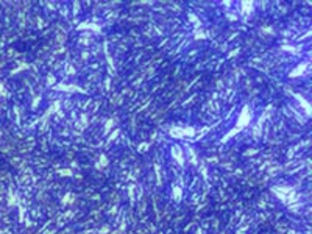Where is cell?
I'll list each match as a JSON object with an SVG mask.
<instances>
[{"label": "cell", "instance_id": "obj_1", "mask_svg": "<svg viewBox=\"0 0 312 234\" xmlns=\"http://www.w3.org/2000/svg\"><path fill=\"white\" fill-rule=\"evenodd\" d=\"M275 193L278 195V198H281L286 205H290L292 201H295V190L293 187H273Z\"/></svg>", "mask_w": 312, "mask_h": 234}, {"label": "cell", "instance_id": "obj_2", "mask_svg": "<svg viewBox=\"0 0 312 234\" xmlns=\"http://www.w3.org/2000/svg\"><path fill=\"white\" fill-rule=\"evenodd\" d=\"M251 120V111H250V106L245 105L244 108H242L240 114H239V119H237V123H236V130L237 131H240L242 128H245V126L250 123Z\"/></svg>", "mask_w": 312, "mask_h": 234}, {"label": "cell", "instance_id": "obj_3", "mask_svg": "<svg viewBox=\"0 0 312 234\" xmlns=\"http://www.w3.org/2000/svg\"><path fill=\"white\" fill-rule=\"evenodd\" d=\"M55 89H56V91H64V92H81V94H86V91H84V89H81L80 86L64 84V83H58V84H55Z\"/></svg>", "mask_w": 312, "mask_h": 234}, {"label": "cell", "instance_id": "obj_4", "mask_svg": "<svg viewBox=\"0 0 312 234\" xmlns=\"http://www.w3.org/2000/svg\"><path fill=\"white\" fill-rule=\"evenodd\" d=\"M172 156H173V159L180 164V166L184 164V153H183V148L180 145H173V147H172Z\"/></svg>", "mask_w": 312, "mask_h": 234}, {"label": "cell", "instance_id": "obj_5", "mask_svg": "<svg viewBox=\"0 0 312 234\" xmlns=\"http://www.w3.org/2000/svg\"><path fill=\"white\" fill-rule=\"evenodd\" d=\"M293 97L298 100V102H300L301 108H303L304 111H306V116H311V111H312V109H311V103L307 102V100L304 98L303 95H300V94H293Z\"/></svg>", "mask_w": 312, "mask_h": 234}, {"label": "cell", "instance_id": "obj_6", "mask_svg": "<svg viewBox=\"0 0 312 234\" xmlns=\"http://www.w3.org/2000/svg\"><path fill=\"white\" fill-rule=\"evenodd\" d=\"M78 30H94V31H97V33L102 31L100 27H98L97 23H92V22H83V23H80V25H78Z\"/></svg>", "mask_w": 312, "mask_h": 234}, {"label": "cell", "instance_id": "obj_7", "mask_svg": "<svg viewBox=\"0 0 312 234\" xmlns=\"http://www.w3.org/2000/svg\"><path fill=\"white\" fill-rule=\"evenodd\" d=\"M306 69H307V64H306V62H303V64H300L297 69H293V70H292V72L289 73V76H290V78H295V76H300V75H301V73H303Z\"/></svg>", "mask_w": 312, "mask_h": 234}, {"label": "cell", "instance_id": "obj_8", "mask_svg": "<svg viewBox=\"0 0 312 234\" xmlns=\"http://www.w3.org/2000/svg\"><path fill=\"white\" fill-rule=\"evenodd\" d=\"M169 133H170L172 138H177V139L184 138V128H181V126H173V128H170Z\"/></svg>", "mask_w": 312, "mask_h": 234}, {"label": "cell", "instance_id": "obj_9", "mask_svg": "<svg viewBox=\"0 0 312 234\" xmlns=\"http://www.w3.org/2000/svg\"><path fill=\"white\" fill-rule=\"evenodd\" d=\"M264 119H265V116H262L259 120H258V125L254 126V130H253V136L254 138H259L261 136V131H262V122H264Z\"/></svg>", "mask_w": 312, "mask_h": 234}, {"label": "cell", "instance_id": "obj_10", "mask_svg": "<svg viewBox=\"0 0 312 234\" xmlns=\"http://www.w3.org/2000/svg\"><path fill=\"white\" fill-rule=\"evenodd\" d=\"M253 2H242V13L244 14H248V13H251V9H253Z\"/></svg>", "mask_w": 312, "mask_h": 234}, {"label": "cell", "instance_id": "obj_11", "mask_svg": "<svg viewBox=\"0 0 312 234\" xmlns=\"http://www.w3.org/2000/svg\"><path fill=\"white\" fill-rule=\"evenodd\" d=\"M181 197H183V190H181V187L175 186V187H173V198H175V200H181Z\"/></svg>", "mask_w": 312, "mask_h": 234}, {"label": "cell", "instance_id": "obj_12", "mask_svg": "<svg viewBox=\"0 0 312 234\" xmlns=\"http://www.w3.org/2000/svg\"><path fill=\"white\" fill-rule=\"evenodd\" d=\"M108 166V159H106V155H100V162H98V169H102V167H106Z\"/></svg>", "mask_w": 312, "mask_h": 234}, {"label": "cell", "instance_id": "obj_13", "mask_svg": "<svg viewBox=\"0 0 312 234\" xmlns=\"http://www.w3.org/2000/svg\"><path fill=\"white\" fill-rule=\"evenodd\" d=\"M116 123V120L114 119H109L108 122H106V126H105V133H109L111 131V128H112V125Z\"/></svg>", "mask_w": 312, "mask_h": 234}, {"label": "cell", "instance_id": "obj_14", "mask_svg": "<svg viewBox=\"0 0 312 234\" xmlns=\"http://www.w3.org/2000/svg\"><path fill=\"white\" fill-rule=\"evenodd\" d=\"M195 134V128L194 126H186L184 128V136H194Z\"/></svg>", "mask_w": 312, "mask_h": 234}, {"label": "cell", "instance_id": "obj_15", "mask_svg": "<svg viewBox=\"0 0 312 234\" xmlns=\"http://www.w3.org/2000/svg\"><path fill=\"white\" fill-rule=\"evenodd\" d=\"M74 200V193H66V197L62 198V205H67V203H72Z\"/></svg>", "mask_w": 312, "mask_h": 234}, {"label": "cell", "instance_id": "obj_16", "mask_svg": "<svg viewBox=\"0 0 312 234\" xmlns=\"http://www.w3.org/2000/svg\"><path fill=\"white\" fill-rule=\"evenodd\" d=\"M187 153H189V156H191V162L197 164V156H195L194 150H192V148H187Z\"/></svg>", "mask_w": 312, "mask_h": 234}, {"label": "cell", "instance_id": "obj_17", "mask_svg": "<svg viewBox=\"0 0 312 234\" xmlns=\"http://www.w3.org/2000/svg\"><path fill=\"white\" fill-rule=\"evenodd\" d=\"M58 173H59V175H62V176H72V170H69V169L58 170Z\"/></svg>", "mask_w": 312, "mask_h": 234}, {"label": "cell", "instance_id": "obj_18", "mask_svg": "<svg viewBox=\"0 0 312 234\" xmlns=\"http://www.w3.org/2000/svg\"><path fill=\"white\" fill-rule=\"evenodd\" d=\"M281 50H286V52H290V53L297 52V49H295V47H292V45H283V47H281Z\"/></svg>", "mask_w": 312, "mask_h": 234}, {"label": "cell", "instance_id": "obj_19", "mask_svg": "<svg viewBox=\"0 0 312 234\" xmlns=\"http://www.w3.org/2000/svg\"><path fill=\"white\" fill-rule=\"evenodd\" d=\"M206 36H208V35H206V33H204V31H197V33H195V38H197V39L206 38Z\"/></svg>", "mask_w": 312, "mask_h": 234}, {"label": "cell", "instance_id": "obj_20", "mask_svg": "<svg viewBox=\"0 0 312 234\" xmlns=\"http://www.w3.org/2000/svg\"><path fill=\"white\" fill-rule=\"evenodd\" d=\"M189 19H191L192 22H195L197 25H200V22H198V17H197L195 14H189Z\"/></svg>", "mask_w": 312, "mask_h": 234}, {"label": "cell", "instance_id": "obj_21", "mask_svg": "<svg viewBox=\"0 0 312 234\" xmlns=\"http://www.w3.org/2000/svg\"><path fill=\"white\" fill-rule=\"evenodd\" d=\"M117 134H119V128H117V130H114V131H112V134L109 136V139H108V140H109V142H111V140H114V139H116V136H117Z\"/></svg>", "mask_w": 312, "mask_h": 234}, {"label": "cell", "instance_id": "obj_22", "mask_svg": "<svg viewBox=\"0 0 312 234\" xmlns=\"http://www.w3.org/2000/svg\"><path fill=\"white\" fill-rule=\"evenodd\" d=\"M80 125H81V128H84V125H86V116H84V114L81 116V120H80Z\"/></svg>", "mask_w": 312, "mask_h": 234}, {"label": "cell", "instance_id": "obj_23", "mask_svg": "<svg viewBox=\"0 0 312 234\" xmlns=\"http://www.w3.org/2000/svg\"><path fill=\"white\" fill-rule=\"evenodd\" d=\"M148 148V144H141L139 145V152H144V150H147Z\"/></svg>", "mask_w": 312, "mask_h": 234}, {"label": "cell", "instance_id": "obj_24", "mask_svg": "<svg viewBox=\"0 0 312 234\" xmlns=\"http://www.w3.org/2000/svg\"><path fill=\"white\" fill-rule=\"evenodd\" d=\"M53 81H55V78H53V75H48V84H52Z\"/></svg>", "mask_w": 312, "mask_h": 234}, {"label": "cell", "instance_id": "obj_25", "mask_svg": "<svg viewBox=\"0 0 312 234\" xmlns=\"http://www.w3.org/2000/svg\"><path fill=\"white\" fill-rule=\"evenodd\" d=\"M67 72H70V73H74V67H72V66H67Z\"/></svg>", "mask_w": 312, "mask_h": 234}, {"label": "cell", "instance_id": "obj_26", "mask_svg": "<svg viewBox=\"0 0 312 234\" xmlns=\"http://www.w3.org/2000/svg\"><path fill=\"white\" fill-rule=\"evenodd\" d=\"M237 234H245V231H244V229H240V231H239Z\"/></svg>", "mask_w": 312, "mask_h": 234}, {"label": "cell", "instance_id": "obj_27", "mask_svg": "<svg viewBox=\"0 0 312 234\" xmlns=\"http://www.w3.org/2000/svg\"><path fill=\"white\" fill-rule=\"evenodd\" d=\"M289 234H295V233H293V231H290V233H289Z\"/></svg>", "mask_w": 312, "mask_h": 234}]
</instances>
